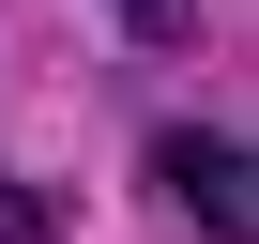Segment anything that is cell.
Segmentation results:
<instances>
[{
    "label": "cell",
    "mask_w": 259,
    "mask_h": 244,
    "mask_svg": "<svg viewBox=\"0 0 259 244\" xmlns=\"http://www.w3.org/2000/svg\"><path fill=\"white\" fill-rule=\"evenodd\" d=\"M168 198L198 214V244H259V183H244V138H213V122H183V138L153 153Z\"/></svg>",
    "instance_id": "6da1fadb"
},
{
    "label": "cell",
    "mask_w": 259,
    "mask_h": 244,
    "mask_svg": "<svg viewBox=\"0 0 259 244\" xmlns=\"http://www.w3.org/2000/svg\"><path fill=\"white\" fill-rule=\"evenodd\" d=\"M107 16L138 31V46H183V31H198V0H107Z\"/></svg>",
    "instance_id": "7a4b0ae2"
},
{
    "label": "cell",
    "mask_w": 259,
    "mask_h": 244,
    "mask_svg": "<svg viewBox=\"0 0 259 244\" xmlns=\"http://www.w3.org/2000/svg\"><path fill=\"white\" fill-rule=\"evenodd\" d=\"M0 244H46V198L31 183H0Z\"/></svg>",
    "instance_id": "3957f363"
}]
</instances>
